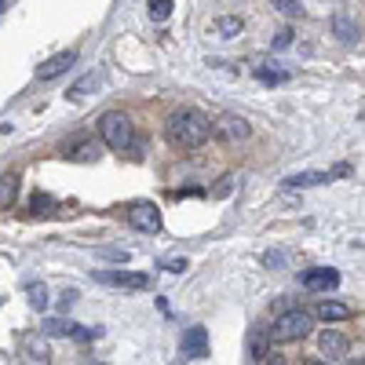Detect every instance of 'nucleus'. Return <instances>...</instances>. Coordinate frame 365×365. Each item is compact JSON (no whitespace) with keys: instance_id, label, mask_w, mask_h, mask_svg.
<instances>
[{"instance_id":"nucleus-21","label":"nucleus","mask_w":365,"mask_h":365,"mask_svg":"<svg viewBox=\"0 0 365 365\" xmlns=\"http://www.w3.org/2000/svg\"><path fill=\"white\" fill-rule=\"evenodd\" d=\"M270 8H278L282 15L296 19V15H299V0H270Z\"/></svg>"},{"instance_id":"nucleus-2","label":"nucleus","mask_w":365,"mask_h":365,"mask_svg":"<svg viewBox=\"0 0 365 365\" xmlns=\"http://www.w3.org/2000/svg\"><path fill=\"white\" fill-rule=\"evenodd\" d=\"M311 329H314V318L307 311H285L278 322L270 325V340L274 344H296V340L307 336Z\"/></svg>"},{"instance_id":"nucleus-20","label":"nucleus","mask_w":365,"mask_h":365,"mask_svg":"<svg viewBox=\"0 0 365 365\" xmlns=\"http://www.w3.org/2000/svg\"><path fill=\"white\" fill-rule=\"evenodd\" d=\"M256 77H259L263 84H282V81H289V73H282V70H267V66H256Z\"/></svg>"},{"instance_id":"nucleus-28","label":"nucleus","mask_w":365,"mask_h":365,"mask_svg":"<svg viewBox=\"0 0 365 365\" xmlns=\"http://www.w3.org/2000/svg\"><path fill=\"white\" fill-rule=\"evenodd\" d=\"M230 187H234V175H223V182H220V190H216V197H227V194H230Z\"/></svg>"},{"instance_id":"nucleus-23","label":"nucleus","mask_w":365,"mask_h":365,"mask_svg":"<svg viewBox=\"0 0 365 365\" xmlns=\"http://www.w3.org/2000/svg\"><path fill=\"white\" fill-rule=\"evenodd\" d=\"M55 205V197H48V194H34V201H29V208L34 212H48Z\"/></svg>"},{"instance_id":"nucleus-13","label":"nucleus","mask_w":365,"mask_h":365,"mask_svg":"<svg viewBox=\"0 0 365 365\" xmlns=\"http://www.w3.org/2000/svg\"><path fill=\"white\" fill-rule=\"evenodd\" d=\"M15 197H19V175H15V172L0 175V212L11 208V205H15Z\"/></svg>"},{"instance_id":"nucleus-8","label":"nucleus","mask_w":365,"mask_h":365,"mask_svg":"<svg viewBox=\"0 0 365 365\" xmlns=\"http://www.w3.org/2000/svg\"><path fill=\"white\" fill-rule=\"evenodd\" d=\"M216 132H220V139H223V143L237 146V143H245V139L252 135V125H249L245 117H220Z\"/></svg>"},{"instance_id":"nucleus-17","label":"nucleus","mask_w":365,"mask_h":365,"mask_svg":"<svg viewBox=\"0 0 365 365\" xmlns=\"http://www.w3.org/2000/svg\"><path fill=\"white\" fill-rule=\"evenodd\" d=\"M91 88H96V73H88V77H81V81H77V84H73V88L66 91V96H70L73 103H81V99L88 96V91H91Z\"/></svg>"},{"instance_id":"nucleus-26","label":"nucleus","mask_w":365,"mask_h":365,"mask_svg":"<svg viewBox=\"0 0 365 365\" xmlns=\"http://www.w3.org/2000/svg\"><path fill=\"white\" fill-rule=\"evenodd\" d=\"M161 267L168 274H182V270H187V259H161Z\"/></svg>"},{"instance_id":"nucleus-15","label":"nucleus","mask_w":365,"mask_h":365,"mask_svg":"<svg viewBox=\"0 0 365 365\" xmlns=\"http://www.w3.org/2000/svg\"><path fill=\"white\" fill-rule=\"evenodd\" d=\"M73 322H66V318H48L44 322V332H48V336H73Z\"/></svg>"},{"instance_id":"nucleus-3","label":"nucleus","mask_w":365,"mask_h":365,"mask_svg":"<svg viewBox=\"0 0 365 365\" xmlns=\"http://www.w3.org/2000/svg\"><path fill=\"white\" fill-rule=\"evenodd\" d=\"M99 132H103L110 150H128L132 146V120L125 113H106L99 120Z\"/></svg>"},{"instance_id":"nucleus-32","label":"nucleus","mask_w":365,"mask_h":365,"mask_svg":"<svg viewBox=\"0 0 365 365\" xmlns=\"http://www.w3.org/2000/svg\"><path fill=\"white\" fill-rule=\"evenodd\" d=\"M351 365H361V358H358V361H351Z\"/></svg>"},{"instance_id":"nucleus-5","label":"nucleus","mask_w":365,"mask_h":365,"mask_svg":"<svg viewBox=\"0 0 365 365\" xmlns=\"http://www.w3.org/2000/svg\"><path fill=\"white\" fill-rule=\"evenodd\" d=\"M128 223L143 234H158L161 230V208L158 205H150V201H135L128 208Z\"/></svg>"},{"instance_id":"nucleus-18","label":"nucleus","mask_w":365,"mask_h":365,"mask_svg":"<svg viewBox=\"0 0 365 365\" xmlns=\"http://www.w3.org/2000/svg\"><path fill=\"white\" fill-rule=\"evenodd\" d=\"M26 296H29V303H34L37 311H44L48 307V289L37 282V285H26Z\"/></svg>"},{"instance_id":"nucleus-14","label":"nucleus","mask_w":365,"mask_h":365,"mask_svg":"<svg viewBox=\"0 0 365 365\" xmlns=\"http://www.w3.org/2000/svg\"><path fill=\"white\" fill-rule=\"evenodd\" d=\"M318 318L322 322H344V318H351V311L344 307V303H318Z\"/></svg>"},{"instance_id":"nucleus-1","label":"nucleus","mask_w":365,"mask_h":365,"mask_svg":"<svg viewBox=\"0 0 365 365\" xmlns=\"http://www.w3.org/2000/svg\"><path fill=\"white\" fill-rule=\"evenodd\" d=\"M208 135H212V120L201 110H190L187 106V110H175L168 117V139L179 150H197V146L208 143Z\"/></svg>"},{"instance_id":"nucleus-27","label":"nucleus","mask_w":365,"mask_h":365,"mask_svg":"<svg viewBox=\"0 0 365 365\" xmlns=\"http://www.w3.org/2000/svg\"><path fill=\"white\" fill-rule=\"evenodd\" d=\"M336 29H340V37H347V41H351V37H354V29H351V22H347V19H344V15H340V19H336Z\"/></svg>"},{"instance_id":"nucleus-16","label":"nucleus","mask_w":365,"mask_h":365,"mask_svg":"<svg viewBox=\"0 0 365 365\" xmlns=\"http://www.w3.org/2000/svg\"><path fill=\"white\" fill-rule=\"evenodd\" d=\"M263 358H267V340H263V332L256 329L249 336V361H263Z\"/></svg>"},{"instance_id":"nucleus-12","label":"nucleus","mask_w":365,"mask_h":365,"mask_svg":"<svg viewBox=\"0 0 365 365\" xmlns=\"http://www.w3.org/2000/svg\"><path fill=\"white\" fill-rule=\"evenodd\" d=\"M332 175L329 172H299V175H289L285 187L289 190H303V187H322V182H329Z\"/></svg>"},{"instance_id":"nucleus-11","label":"nucleus","mask_w":365,"mask_h":365,"mask_svg":"<svg viewBox=\"0 0 365 365\" xmlns=\"http://www.w3.org/2000/svg\"><path fill=\"white\" fill-rule=\"evenodd\" d=\"M241 29H245V22H241L237 15H223V19H212L208 22V37L234 41V37H241Z\"/></svg>"},{"instance_id":"nucleus-4","label":"nucleus","mask_w":365,"mask_h":365,"mask_svg":"<svg viewBox=\"0 0 365 365\" xmlns=\"http://www.w3.org/2000/svg\"><path fill=\"white\" fill-rule=\"evenodd\" d=\"M91 278L113 289H150V274L139 270H91Z\"/></svg>"},{"instance_id":"nucleus-19","label":"nucleus","mask_w":365,"mask_h":365,"mask_svg":"<svg viewBox=\"0 0 365 365\" xmlns=\"http://www.w3.org/2000/svg\"><path fill=\"white\" fill-rule=\"evenodd\" d=\"M172 15V0H150V19L154 22H165Z\"/></svg>"},{"instance_id":"nucleus-7","label":"nucleus","mask_w":365,"mask_h":365,"mask_svg":"<svg viewBox=\"0 0 365 365\" xmlns=\"http://www.w3.org/2000/svg\"><path fill=\"white\" fill-rule=\"evenodd\" d=\"M303 289H311V292H325V289H336L340 285V270H332V267H311V270H303Z\"/></svg>"},{"instance_id":"nucleus-30","label":"nucleus","mask_w":365,"mask_h":365,"mask_svg":"<svg viewBox=\"0 0 365 365\" xmlns=\"http://www.w3.org/2000/svg\"><path fill=\"white\" fill-rule=\"evenodd\" d=\"M29 351H34V354H41V358L48 354V347H44V344H37V340H34V344H29Z\"/></svg>"},{"instance_id":"nucleus-22","label":"nucleus","mask_w":365,"mask_h":365,"mask_svg":"<svg viewBox=\"0 0 365 365\" xmlns=\"http://www.w3.org/2000/svg\"><path fill=\"white\" fill-rule=\"evenodd\" d=\"M99 336H103V329H84V325L73 329V340H81V344H91V340H99Z\"/></svg>"},{"instance_id":"nucleus-31","label":"nucleus","mask_w":365,"mask_h":365,"mask_svg":"<svg viewBox=\"0 0 365 365\" xmlns=\"http://www.w3.org/2000/svg\"><path fill=\"white\" fill-rule=\"evenodd\" d=\"M307 365H332V361H307Z\"/></svg>"},{"instance_id":"nucleus-9","label":"nucleus","mask_w":365,"mask_h":365,"mask_svg":"<svg viewBox=\"0 0 365 365\" xmlns=\"http://www.w3.org/2000/svg\"><path fill=\"white\" fill-rule=\"evenodd\" d=\"M73 63H77V51H58V55L48 58L44 66H37V81H55V77H63Z\"/></svg>"},{"instance_id":"nucleus-33","label":"nucleus","mask_w":365,"mask_h":365,"mask_svg":"<svg viewBox=\"0 0 365 365\" xmlns=\"http://www.w3.org/2000/svg\"><path fill=\"white\" fill-rule=\"evenodd\" d=\"M0 8H4V0H0Z\"/></svg>"},{"instance_id":"nucleus-6","label":"nucleus","mask_w":365,"mask_h":365,"mask_svg":"<svg viewBox=\"0 0 365 365\" xmlns=\"http://www.w3.org/2000/svg\"><path fill=\"white\" fill-rule=\"evenodd\" d=\"M208 351H212V344H208V329L194 325V329L182 332V340H179V354H182V358L197 361V358H208Z\"/></svg>"},{"instance_id":"nucleus-10","label":"nucleus","mask_w":365,"mask_h":365,"mask_svg":"<svg viewBox=\"0 0 365 365\" xmlns=\"http://www.w3.org/2000/svg\"><path fill=\"white\" fill-rule=\"evenodd\" d=\"M347 351H351V344H347L344 332H336V329H325V332H322V354H325L329 361L347 358Z\"/></svg>"},{"instance_id":"nucleus-24","label":"nucleus","mask_w":365,"mask_h":365,"mask_svg":"<svg viewBox=\"0 0 365 365\" xmlns=\"http://www.w3.org/2000/svg\"><path fill=\"white\" fill-rule=\"evenodd\" d=\"M292 37H296V34H292V29L285 26V29H282V34H278V37H274V48H278V51H285V48L292 44Z\"/></svg>"},{"instance_id":"nucleus-25","label":"nucleus","mask_w":365,"mask_h":365,"mask_svg":"<svg viewBox=\"0 0 365 365\" xmlns=\"http://www.w3.org/2000/svg\"><path fill=\"white\" fill-rule=\"evenodd\" d=\"M73 158H77V161H91V158H96V146H91V143H81Z\"/></svg>"},{"instance_id":"nucleus-29","label":"nucleus","mask_w":365,"mask_h":365,"mask_svg":"<svg viewBox=\"0 0 365 365\" xmlns=\"http://www.w3.org/2000/svg\"><path fill=\"white\" fill-rule=\"evenodd\" d=\"M267 365H289L282 354H267Z\"/></svg>"}]
</instances>
